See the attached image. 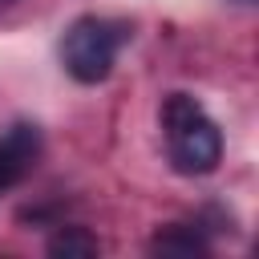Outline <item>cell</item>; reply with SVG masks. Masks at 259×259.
Returning <instances> with one entry per match:
<instances>
[{
  "mask_svg": "<svg viewBox=\"0 0 259 259\" xmlns=\"http://www.w3.org/2000/svg\"><path fill=\"white\" fill-rule=\"evenodd\" d=\"M162 125H166V150L178 174H210L219 166L223 134L194 97L170 93L162 101Z\"/></svg>",
  "mask_w": 259,
  "mask_h": 259,
  "instance_id": "6da1fadb",
  "label": "cell"
},
{
  "mask_svg": "<svg viewBox=\"0 0 259 259\" xmlns=\"http://www.w3.org/2000/svg\"><path fill=\"white\" fill-rule=\"evenodd\" d=\"M36 154H40V134H36V125H24V121L12 125V130L0 138V190L16 186V182L32 170Z\"/></svg>",
  "mask_w": 259,
  "mask_h": 259,
  "instance_id": "3957f363",
  "label": "cell"
},
{
  "mask_svg": "<svg viewBox=\"0 0 259 259\" xmlns=\"http://www.w3.org/2000/svg\"><path fill=\"white\" fill-rule=\"evenodd\" d=\"M150 247L162 251V255H202V251H206V243L198 239V231H186V227H170V231H162Z\"/></svg>",
  "mask_w": 259,
  "mask_h": 259,
  "instance_id": "5b68a950",
  "label": "cell"
},
{
  "mask_svg": "<svg viewBox=\"0 0 259 259\" xmlns=\"http://www.w3.org/2000/svg\"><path fill=\"white\" fill-rule=\"evenodd\" d=\"M101 251V243L85 231V227H65V231H57L53 239H49V255H65V259H89V255H97Z\"/></svg>",
  "mask_w": 259,
  "mask_h": 259,
  "instance_id": "277c9868",
  "label": "cell"
},
{
  "mask_svg": "<svg viewBox=\"0 0 259 259\" xmlns=\"http://www.w3.org/2000/svg\"><path fill=\"white\" fill-rule=\"evenodd\" d=\"M125 40V28L113 24V20H101V16H81L73 20V28L65 32L61 40V61H65V73L81 85H97L109 77L113 61H117V49Z\"/></svg>",
  "mask_w": 259,
  "mask_h": 259,
  "instance_id": "7a4b0ae2",
  "label": "cell"
}]
</instances>
